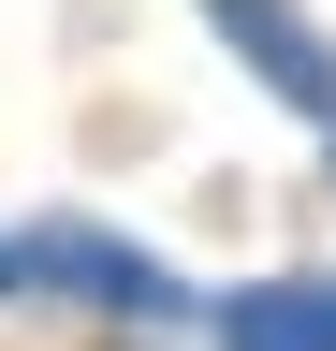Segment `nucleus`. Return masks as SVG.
Masks as SVG:
<instances>
[{
  "label": "nucleus",
  "instance_id": "4",
  "mask_svg": "<svg viewBox=\"0 0 336 351\" xmlns=\"http://www.w3.org/2000/svg\"><path fill=\"white\" fill-rule=\"evenodd\" d=\"M0 293H29V263H15V249H0Z\"/></svg>",
  "mask_w": 336,
  "mask_h": 351
},
{
  "label": "nucleus",
  "instance_id": "1",
  "mask_svg": "<svg viewBox=\"0 0 336 351\" xmlns=\"http://www.w3.org/2000/svg\"><path fill=\"white\" fill-rule=\"evenodd\" d=\"M205 29H220V44H234V59L263 73L278 103L307 117V132H336V44L292 15V0H205Z\"/></svg>",
  "mask_w": 336,
  "mask_h": 351
},
{
  "label": "nucleus",
  "instance_id": "3",
  "mask_svg": "<svg viewBox=\"0 0 336 351\" xmlns=\"http://www.w3.org/2000/svg\"><path fill=\"white\" fill-rule=\"evenodd\" d=\"M220 351H336V278H263L220 307Z\"/></svg>",
  "mask_w": 336,
  "mask_h": 351
},
{
  "label": "nucleus",
  "instance_id": "2",
  "mask_svg": "<svg viewBox=\"0 0 336 351\" xmlns=\"http://www.w3.org/2000/svg\"><path fill=\"white\" fill-rule=\"evenodd\" d=\"M44 293H88V307H132V322H176V278H161L146 249H117V234H88V219H44V234L15 249Z\"/></svg>",
  "mask_w": 336,
  "mask_h": 351
}]
</instances>
